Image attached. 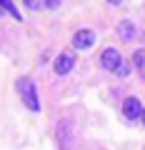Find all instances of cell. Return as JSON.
<instances>
[{
	"label": "cell",
	"instance_id": "4",
	"mask_svg": "<svg viewBox=\"0 0 145 150\" xmlns=\"http://www.w3.org/2000/svg\"><path fill=\"white\" fill-rule=\"evenodd\" d=\"M73 65H75V58H73V55L70 53H63V55H58V58H55V73L58 75H68L70 70H73Z\"/></svg>",
	"mask_w": 145,
	"mask_h": 150
},
{
	"label": "cell",
	"instance_id": "8",
	"mask_svg": "<svg viewBox=\"0 0 145 150\" xmlns=\"http://www.w3.org/2000/svg\"><path fill=\"white\" fill-rule=\"evenodd\" d=\"M0 3H3V8H5V10H8V13H10V15H13V18H15V20H23V15H20V10H18V8H15V5H13L10 0H0Z\"/></svg>",
	"mask_w": 145,
	"mask_h": 150
},
{
	"label": "cell",
	"instance_id": "6",
	"mask_svg": "<svg viewBox=\"0 0 145 150\" xmlns=\"http://www.w3.org/2000/svg\"><path fill=\"white\" fill-rule=\"evenodd\" d=\"M118 33H120V38H123V40H135L138 28H135L133 20H123V23H120V28H118Z\"/></svg>",
	"mask_w": 145,
	"mask_h": 150
},
{
	"label": "cell",
	"instance_id": "5",
	"mask_svg": "<svg viewBox=\"0 0 145 150\" xmlns=\"http://www.w3.org/2000/svg\"><path fill=\"white\" fill-rule=\"evenodd\" d=\"M140 112H143V108H140V100H138V98H128V100L123 103V115H125L128 120L140 118Z\"/></svg>",
	"mask_w": 145,
	"mask_h": 150
},
{
	"label": "cell",
	"instance_id": "3",
	"mask_svg": "<svg viewBox=\"0 0 145 150\" xmlns=\"http://www.w3.org/2000/svg\"><path fill=\"white\" fill-rule=\"evenodd\" d=\"M120 60H123V58H120V53L115 48H105V50H103V55H100V65L105 70H115L120 65Z\"/></svg>",
	"mask_w": 145,
	"mask_h": 150
},
{
	"label": "cell",
	"instance_id": "7",
	"mask_svg": "<svg viewBox=\"0 0 145 150\" xmlns=\"http://www.w3.org/2000/svg\"><path fill=\"white\" fill-rule=\"evenodd\" d=\"M133 65L145 75V50H135L133 53Z\"/></svg>",
	"mask_w": 145,
	"mask_h": 150
},
{
	"label": "cell",
	"instance_id": "11",
	"mask_svg": "<svg viewBox=\"0 0 145 150\" xmlns=\"http://www.w3.org/2000/svg\"><path fill=\"white\" fill-rule=\"evenodd\" d=\"M60 5V0H48V3H45V8H58Z\"/></svg>",
	"mask_w": 145,
	"mask_h": 150
},
{
	"label": "cell",
	"instance_id": "2",
	"mask_svg": "<svg viewBox=\"0 0 145 150\" xmlns=\"http://www.w3.org/2000/svg\"><path fill=\"white\" fill-rule=\"evenodd\" d=\"M93 43H95V33L88 30V28H83V30H78L75 35H73L75 50H88V48H93Z\"/></svg>",
	"mask_w": 145,
	"mask_h": 150
},
{
	"label": "cell",
	"instance_id": "13",
	"mask_svg": "<svg viewBox=\"0 0 145 150\" xmlns=\"http://www.w3.org/2000/svg\"><path fill=\"white\" fill-rule=\"evenodd\" d=\"M3 13H5V8H3V3H0V15H3Z\"/></svg>",
	"mask_w": 145,
	"mask_h": 150
},
{
	"label": "cell",
	"instance_id": "12",
	"mask_svg": "<svg viewBox=\"0 0 145 150\" xmlns=\"http://www.w3.org/2000/svg\"><path fill=\"white\" fill-rule=\"evenodd\" d=\"M140 120H143V125H145V108H143V112H140Z\"/></svg>",
	"mask_w": 145,
	"mask_h": 150
},
{
	"label": "cell",
	"instance_id": "9",
	"mask_svg": "<svg viewBox=\"0 0 145 150\" xmlns=\"http://www.w3.org/2000/svg\"><path fill=\"white\" fill-rule=\"evenodd\" d=\"M113 73H115V75H120V78H125V75H128V65H125V60H120V65L113 70Z\"/></svg>",
	"mask_w": 145,
	"mask_h": 150
},
{
	"label": "cell",
	"instance_id": "10",
	"mask_svg": "<svg viewBox=\"0 0 145 150\" xmlns=\"http://www.w3.org/2000/svg\"><path fill=\"white\" fill-rule=\"evenodd\" d=\"M25 5L30 8V10H43V8H45V3H38V0H28Z\"/></svg>",
	"mask_w": 145,
	"mask_h": 150
},
{
	"label": "cell",
	"instance_id": "1",
	"mask_svg": "<svg viewBox=\"0 0 145 150\" xmlns=\"http://www.w3.org/2000/svg\"><path fill=\"white\" fill-rule=\"evenodd\" d=\"M18 93H20V100L25 103L28 110L38 112L40 110V100H38V90H35V83L30 78H20L18 80Z\"/></svg>",
	"mask_w": 145,
	"mask_h": 150
}]
</instances>
